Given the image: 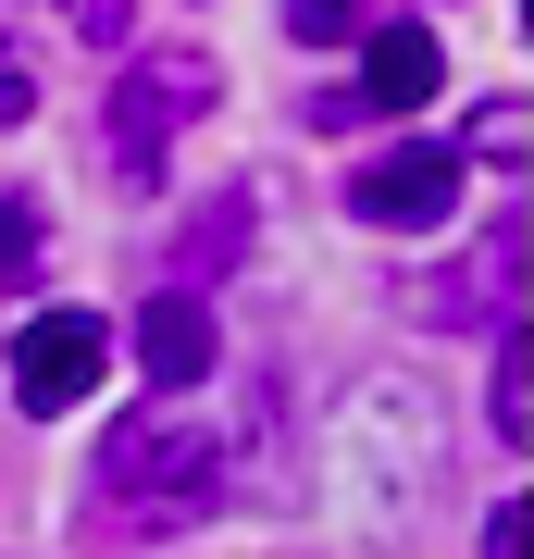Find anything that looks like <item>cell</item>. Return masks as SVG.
Returning <instances> with one entry per match:
<instances>
[{
    "mask_svg": "<svg viewBox=\"0 0 534 559\" xmlns=\"http://www.w3.org/2000/svg\"><path fill=\"white\" fill-rule=\"evenodd\" d=\"M99 485H112L138 522H187L212 498V436H199V411H175V385H162V411H138L112 448H99Z\"/></svg>",
    "mask_w": 534,
    "mask_h": 559,
    "instance_id": "obj_1",
    "label": "cell"
},
{
    "mask_svg": "<svg viewBox=\"0 0 534 559\" xmlns=\"http://www.w3.org/2000/svg\"><path fill=\"white\" fill-rule=\"evenodd\" d=\"M99 373H112V323L99 311H25V336H13V399L25 411H87Z\"/></svg>",
    "mask_w": 534,
    "mask_h": 559,
    "instance_id": "obj_2",
    "label": "cell"
},
{
    "mask_svg": "<svg viewBox=\"0 0 534 559\" xmlns=\"http://www.w3.org/2000/svg\"><path fill=\"white\" fill-rule=\"evenodd\" d=\"M199 100H212V62H199V50H162V62H138V75H124V124H112L124 175H150V162H162V124H187Z\"/></svg>",
    "mask_w": 534,
    "mask_h": 559,
    "instance_id": "obj_3",
    "label": "cell"
},
{
    "mask_svg": "<svg viewBox=\"0 0 534 559\" xmlns=\"http://www.w3.org/2000/svg\"><path fill=\"white\" fill-rule=\"evenodd\" d=\"M448 200H460V150H385L373 175L348 187V212H360V224H397V237H411V224H436Z\"/></svg>",
    "mask_w": 534,
    "mask_h": 559,
    "instance_id": "obj_4",
    "label": "cell"
},
{
    "mask_svg": "<svg viewBox=\"0 0 534 559\" xmlns=\"http://www.w3.org/2000/svg\"><path fill=\"white\" fill-rule=\"evenodd\" d=\"M436 87H448V50L423 25H373L360 38V112H423Z\"/></svg>",
    "mask_w": 534,
    "mask_h": 559,
    "instance_id": "obj_5",
    "label": "cell"
},
{
    "mask_svg": "<svg viewBox=\"0 0 534 559\" xmlns=\"http://www.w3.org/2000/svg\"><path fill=\"white\" fill-rule=\"evenodd\" d=\"M138 360H150V385H199V373H212V311H199V299H150Z\"/></svg>",
    "mask_w": 534,
    "mask_h": 559,
    "instance_id": "obj_6",
    "label": "cell"
},
{
    "mask_svg": "<svg viewBox=\"0 0 534 559\" xmlns=\"http://www.w3.org/2000/svg\"><path fill=\"white\" fill-rule=\"evenodd\" d=\"M485 423H497V436H510V448L534 436V411H522V336L497 348V411H485Z\"/></svg>",
    "mask_w": 534,
    "mask_h": 559,
    "instance_id": "obj_7",
    "label": "cell"
},
{
    "mask_svg": "<svg viewBox=\"0 0 534 559\" xmlns=\"http://www.w3.org/2000/svg\"><path fill=\"white\" fill-rule=\"evenodd\" d=\"M286 25H298V38H360L373 13H360V0H286Z\"/></svg>",
    "mask_w": 534,
    "mask_h": 559,
    "instance_id": "obj_8",
    "label": "cell"
},
{
    "mask_svg": "<svg viewBox=\"0 0 534 559\" xmlns=\"http://www.w3.org/2000/svg\"><path fill=\"white\" fill-rule=\"evenodd\" d=\"M13 261H38V212H25V200H0V274H13Z\"/></svg>",
    "mask_w": 534,
    "mask_h": 559,
    "instance_id": "obj_9",
    "label": "cell"
},
{
    "mask_svg": "<svg viewBox=\"0 0 534 559\" xmlns=\"http://www.w3.org/2000/svg\"><path fill=\"white\" fill-rule=\"evenodd\" d=\"M25 112H38V87H25V75H13V50H0V124H25Z\"/></svg>",
    "mask_w": 534,
    "mask_h": 559,
    "instance_id": "obj_10",
    "label": "cell"
},
{
    "mask_svg": "<svg viewBox=\"0 0 534 559\" xmlns=\"http://www.w3.org/2000/svg\"><path fill=\"white\" fill-rule=\"evenodd\" d=\"M485 559H522V510H485Z\"/></svg>",
    "mask_w": 534,
    "mask_h": 559,
    "instance_id": "obj_11",
    "label": "cell"
},
{
    "mask_svg": "<svg viewBox=\"0 0 534 559\" xmlns=\"http://www.w3.org/2000/svg\"><path fill=\"white\" fill-rule=\"evenodd\" d=\"M75 25L87 38H124V0H75Z\"/></svg>",
    "mask_w": 534,
    "mask_h": 559,
    "instance_id": "obj_12",
    "label": "cell"
}]
</instances>
